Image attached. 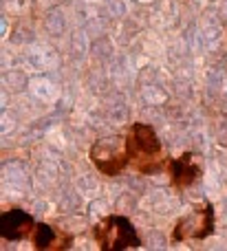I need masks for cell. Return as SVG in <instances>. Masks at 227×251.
I'll return each mask as SVG.
<instances>
[{"label":"cell","instance_id":"obj_5","mask_svg":"<svg viewBox=\"0 0 227 251\" xmlns=\"http://www.w3.org/2000/svg\"><path fill=\"white\" fill-rule=\"evenodd\" d=\"M35 229V223L31 214H26L20 207H11L0 214V236L4 240H25L31 238Z\"/></svg>","mask_w":227,"mask_h":251},{"label":"cell","instance_id":"obj_6","mask_svg":"<svg viewBox=\"0 0 227 251\" xmlns=\"http://www.w3.org/2000/svg\"><path fill=\"white\" fill-rule=\"evenodd\" d=\"M31 243L40 251H64L73 245V236L53 225L40 223V225H35L33 234H31Z\"/></svg>","mask_w":227,"mask_h":251},{"label":"cell","instance_id":"obj_1","mask_svg":"<svg viewBox=\"0 0 227 251\" xmlns=\"http://www.w3.org/2000/svg\"><path fill=\"white\" fill-rule=\"evenodd\" d=\"M126 150L130 154V165L139 174H159L168 170V163H170V159L163 156L157 132L148 124L137 122L128 130Z\"/></svg>","mask_w":227,"mask_h":251},{"label":"cell","instance_id":"obj_3","mask_svg":"<svg viewBox=\"0 0 227 251\" xmlns=\"http://www.w3.org/2000/svg\"><path fill=\"white\" fill-rule=\"evenodd\" d=\"M88 154H91L93 165L101 174H106V176H117V174H122L130 165V154L126 150V139H124V143H119L117 137L101 139V141H97L91 148Z\"/></svg>","mask_w":227,"mask_h":251},{"label":"cell","instance_id":"obj_7","mask_svg":"<svg viewBox=\"0 0 227 251\" xmlns=\"http://www.w3.org/2000/svg\"><path fill=\"white\" fill-rule=\"evenodd\" d=\"M168 172H170V181L177 190L190 187L192 183L199 181V176H201V168L194 163V159H192L190 152L181 154L179 159H170V163H168Z\"/></svg>","mask_w":227,"mask_h":251},{"label":"cell","instance_id":"obj_2","mask_svg":"<svg viewBox=\"0 0 227 251\" xmlns=\"http://www.w3.org/2000/svg\"><path fill=\"white\" fill-rule=\"evenodd\" d=\"M97 247L101 251H122L141 247V238L126 216H106L93 229Z\"/></svg>","mask_w":227,"mask_h":251},{"label":"cell","instance_id":"obj_4","mask_svg":"<svg viewBox=\"0 0 227 251\" xmlns=\"http://www.w3.org/2000/svg\"><path fill=\"white\" fill-rule=\"evenodd\" d=\"M214 231V207L212 203L197 205L188 216H183L177 227L172 229V240L183 243V240H203Z\"/></svg>","mask_w":227,"mask_h":251}]
</instances>
